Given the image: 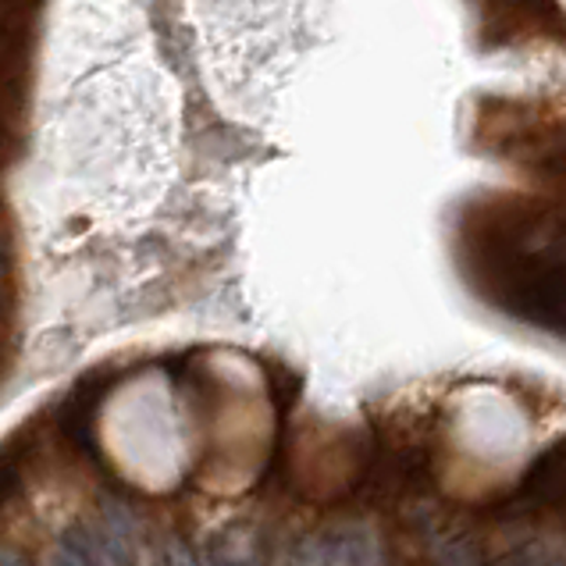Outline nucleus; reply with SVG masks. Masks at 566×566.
Segmentation results:
<instances>
[]
</instances>
